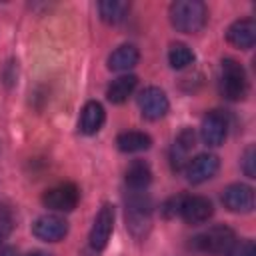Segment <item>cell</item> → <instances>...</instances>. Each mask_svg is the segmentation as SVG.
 I'll return each mask as SVG.
<instances>
[{
	"label": "cell",
	"mask_w": 256,
	"mask_h": 256,
	"mask_svg": "<svg viewBox=\"0 0 256 256\" xmlns=\"http://www.w3.org/2000/svg\"><path fill=\"white\" fill-rule=\"evenodd\" d=\"M168 16L178 32L196 34L208 22V8L200 0H176L170 4Z\"/></svg>",
	"instance_id": "6da1fadb"
},
{
	"label": "cell",
	"mask_w": 256,
	"mask_h": 256,
	"mask_svg": "<svg viewBox=\"0 0 256 256\" xmlns=\"http://www.w3.org/2000/svg\"><path fill=\"white\" fill-rule=\"evenodd\" d=\"M152 222V200L142 190H132L126 198V226L130 232L140 238L148 232Z\"/></svg>",
	"instance_id": "7a4b0ae2"
},
{
	"label": "cell",
	"mask_w": 256,
	"mask_h": 256,
	"mask_svg": "<svg viewBox=\"0 0 256 256\" xmlns=\"http://www.w3.org/2000/svg\"><path fill=\"white\" fill-rule=\"evenodd\" d=\"M234 242H236L234 230L224 226V224L212 226V228H208V230H204L192 238L194 248L198 252L210 254V256H226L230 252V248L234 246Z\"/></svg>",
	"instance_id": "3957f363"
},
{
	"label": "cell",
	"mask_w": 256,
	"mask_h": 256,
	"mask_svg": "<svg viewBox=\"0 0 256 256\" xmlns=\"http://www.w3.org/2000/svg\"><path fill=\"white\" fill-rule=\"evenodd\" d=\"M220 94L226 100H242L248 94V78L240 62L234 58H224L220 66V82H218Z\"/></svg>",
	"instance_id": "277c9868"
},
{
	"label": "cell",
	"mask_w": 256,
	"mask_h": 256,
	"mask_svg": "<svg viewBox=\"0 0 256 256\" xmlns=\"http://www.w3.org/2000/svg\"><path fill=\"white\" fill-rule=\"evenodd\" d=\"M78 200H80V192L76 184H70V182L58 184L42 194V204L56 212H72Z\"/></svg>",
	"instance_id": "5b68a950"
},
{
	"label": "cell",
	"mask_w": 256,
	"mask_h": 256,
	"mask_svg": "<svg viewBox=\"0 0 256 256\" xmlns=\"http://www.w3.org/2000/svg\"><path fill=\"white\" fill-rule=\"evenodd\" d=\"M112 232H114V206L104 204L98 210V214L92 222V228H90L88 240H90L92 250H96V252L104 250L108 246V240H110Z\"/></svg>",
	"instance_id": "8992f818"
},
{
	"label": "cell",
	"mask_w": 256,
	"mask_h": 256,
	"mask_svg": "<svg viewBox=\"0 0 256 256\" xmlns=\"http://www.w3.org/2000/svg\"><path fill=\"white\" fill-rule=\"evenodd\" d=\"M138 106H140V112L144 118L148 120H160L162 116H166L168 108H170V102H168V96L162 88L158 86H148L140 92L138 96Z\"/></svg>",
	"instance_id": "52a82bcc"
},
{
	"label": "cell",
	"mask_w": 256,
	"mask_h": 256,
	"mask_svg": "<svg viewBox=\"0 0 256 256\" xmlns=\"http://www.w3.org/2000/svg\"><path fill=\"white\" fill-rule=\"evenodd\" d=\"M222 202L230 212L236 214H248L254 210V188L242 182H234L224 188Z\"/></svg>",
	"instance_id": "ba28073f"
},
{
	"label": "cell",
	"mask_w": 256,
	"mask_h": 256,
	"mask_svg": "<svg viewBox=\"0 0 256 256\" xmlns=\"http://www.w3.org/2000/svg\"><path fill=\"white\" fill-rule=\"evenodd\" d=\"M220 168V160L216 154H198L194 158L188 160V164L184 166V174H186V180L190 184H202L206 180H210Z\"/></svg>",
	"instance_id": "9c48e42d"
},
{
	"label": "cell",
	"mask_w": 256,
	"mask_h": 256,
	"mask_svg": "<svg viewBox=\"0 0 256 256\" xmlns=\"http://www.w3.org/2000/svg\"><path fill=\"white\" fill-rule=\"evenodd\" d=\"M32 234L44 242H60L68 234V222L58 214H44L34 220Z\"/></svg>",
	"instance_id": "30bf717a"
},
{
	"label": "cell",
	"mask_w": 256,
	"mask_h": 256,
	"mask_svg": "<svg viewBox=\"0 0 256 256\" xmlns=\"http://www.w3.org/2000/svg\"><path fill=\"white\" fill-rule=\"evenodd\" d=\"M228 134V120L222 112L212 110L202 118L200 124V138L206 146H220L224 144Z\"/></svg>",
	"instance_id": "8fae6325"
},
{
	"label": "cell",
	"mask_w": 256,
	"mask_h": 256,
	"mask_svg": "<svg viewBox=\"0 0 256 256\" xmlns=\"http://www.w3.org/2000/svg\"><path fill=\"white\" fill-rule=\"evenodd\" d=\"M214 214V206L206 196H184L180 204V214L188 224H202Z\"/></svg>",
	"instance_id": "7c38bea8"
},
{
	"label": "cell",
	"mask_w": 256,
	"mask_h": 256,
	"mask_svg": "<svg viewBox=\"0 0 256 256\" xmlns=\"http://www.w3.org/2000/svg\"><path fill=\"white\" fill-rule=\"evenodd\" d=\"M226 40L240 50H250L256 42V22L252 18H240L232 22L226 30Z\"/></svg>",
	"instance_id": "4fadbf2b"
},
{
	"label": "cell",
	"mask_w": 256,
	"mask_h": 256,
	"mask_svg": "<svg viewBox=\"0 0 256 256\" xmlns=\"http://www.w3.org/2000/svg\"><path fill=\"white\" fill-rule=\"evenodd\" d=\"M194 142H196V136H194V132L190 128H184L176 136V140H174V144L170 148V164H172L174 172L184 170V166L190 160V152L194 148Z\"/></svg>",
	"instance_id": "5bb4252c"
},
{
	"label": "cell",
	"mask_w": 256,
	"mask_h": 256,
	"mask_svg": "<svg viewBox=\"0 0 256 256\" xmlns=\"http://www.w3.org/2000/svg\"><path fill=\"white\" fill-rule=\"evenodd\" d=\"M104 120H106V112H104V106L96 100H90L84 104L82 112H80V132L82 134H96L102 126H104Z\"/></svg>",
	"instance_id": "9a60e30c"
},
{
	"label": "cell",
	"mask_w": 256,
	"mask_h": 256,
	"mask_svg": "<svg viewBox=\"0 0 256 256\" xmlns=\"http://www.w3.org/2000/svg\"><path fill=\"white\" fill-rule=\"evenodd\" d=\"M138 60H140L138 48L132 44H122L108 56V68L112 72H128L138 64Z\"/></svg>",
	"instance_id": "2e32d148"
},
{
	"label": "cell",
	"mask_w": 256,
	"mask_h": 256,
	"mask_svg": "<svg viewBox=\"0 0 256 256\" xmlns=\"http://www.w3.org/2000/svg\"><path fill=\"white\" fill-rule=\"evenodd\" d=\"M116 146L120 152L126 154H134V152H144L152 146V138L146 132H138V130H128L116 136Z\"/></svg>",
	"instance_id": "e0dca14e"
},
{
	"label": "cell",
	"mask_w": 256,
	"mask_h": 256,
	"mask_svg": "<svg viewBox=\"0 0 256 256\" xmlns=\"http://www.w3.org/2000/svg\"><path fill=\"white\" fill-rule=\"evenodd\" d=\"M136 84H138V78L134 74H124V76L110 82V86L106 90V98L112 104H122L128 100V96H132Z\"/></svg>",
	"instance_id": "ac0fdd59"
},
{
	"label": "cell",
	"mask_w": 256,
	"mask_h": 256,
	"mask_svg": "<svg viewBox=\"0 0 256 256\" xmlns=\"http://www.w3.org/2000/svg\"><path fill=\"white\" fill-rule=\"evenodd\" d=\"M126 186L130 190H146V186L152 182V170L148 166V162L144 160H134L128 168H126Z\"/></svg>",
	"instance_id": "d6986e66"
},
{
	"label": "cell",
	"mask_w": 256,
	"mask_h": 256,
	"mask_svg": "<svg viewBox=\"0 0 256 256\" xmlns=\"http://www.w3.org/2000/svg\"><path fill=\"white\" fill-rule=\"evenodd\" d=\"M98 12L106 24H120L130 12V4L124 0H102L98 4Z\"/></svg>",
	"instance_id": "ffe728a7"
},
{
	"label": "cell",
	"mask_w": 256,
	"mask_h": 256,
	"mask_svg": "<svg viewBox=\"0 0 256 256\" xmlns=\"http://www.w3.org/2000/svg\"><path fill=\"white\" fill-rule=\"evenodd\" d=\"M168 62L174 70H182L194 62V52L184 42H174L168 50Z\"/></svg>",
	"instance_id": "44dd1931"
},
{
	"label": "cell",
	"mask_w": 256,
	"mask_h": 256,
	"mask_svg": "<svg viewBox=\"0 0 256 256\" xmlns=\"http://www.w3.org/2000/svg\"><path fill=\"white\" fill-rule=\"evenodd\" d=\"M240 164H242V172H244L248 178H256V148H254L252 144L244 150Z\"/></svg>",
	"instance_id": "7402d4cb"
},
{
	"label": "cell",
	"mask_w": 256,
	"mask_h": 256,
	"mask_svg": "<svg viewBox=\"0 0 256 256\" xmlns=\"http://www.w3.org/2000/svg\"><path fill=\"white\" fill-rule=\"evenodd\" d=\"M226 256H256V246L250 238H246V240L234 242V246L230 248V252Z\"/></svg>",
	"instance_id": "603a6c76"
},
{
	"label": "cell",
	"mask_w": 256,
	"mask_h": 256,
	"mask_svg": "<svg viewBox=\"0 0 256 256\" xmlns=\"http://www.w3.org/2000/svg\"><path fill=\"white\" fill-rule=\"evenodd\" d=\"M182 198L184 196H174V198H170L164 206H162V214L166 216V218H174L176 214H180V204H182Z\"/></svg>",
	"instance_id": "cb8c5ba5"
},
{
	"label": "cell",
	"mask_w": 256,
	"mask_h": 256,
	"mask_svg": "<svg viewBox=\"0 0 256 256\" xmlns=\"http://www.w3.org/2000/svg\"><path fill=\"white\" fill-rule=\"evenodd\" d=\"M26 256H50V254H46V252H40V250H34V252H30V254H26Z\"/></svg>",
	"instance_id": "d4e9b609"
},
{
	"label": "cell",
	"mask_w": 256,
	"mask_h": 256,
	"mask_svg": "<svg viewBox=\"0 0 256 256\" xmlns=\"http://www.w3.org/2000/svg\"><path fill=\"white\" fill-rule=\"evenodd\" d=\"M0 256H10V252H8V250H4V252H0Z\"/></svg>",
	"instance_id": "484cf974"
}]
</instances>
